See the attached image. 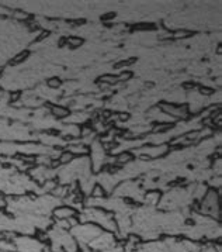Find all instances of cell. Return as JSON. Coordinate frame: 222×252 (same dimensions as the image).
<instances>
[{
    "mask_svg": "<svg viewBox=\"0 0 222 252\" xmlns=\"http://www.w3.org/2000/svg\"><path fill=\"white\" fill-rule=\"evenodd\" d=\"M75 214V212L72 210V209H65V207H62V209H58V210H55V216L58 217V219H61V220H66V219H69Z\"/></svg>",
    "mask_w": 222,
    "mask_h": 252,
    "instance_id": "6da1fadb",
    "label": "cell"
},
{
    "mask_svg": "<svg viewBox=\"0 0 222 252\" xmlns=\"http://www.w3.org/2000/svg\"><path fill=\"white\" fill-rule=\"evenodd\" d=\"M68 151L71 152L72 155H73V154H82V155H83V154H87V148H86L84 145L78 144V145H71Z\"/></svg>",
    "mask_w": 222,
    "mask_h": 252,
    "instance_id": "7a4b0ae2",
    "label": "cell"
},
{
    "mask_svg": "<svg viewBox=\"0 0 222 252\" xmlns=\"http://www.w3.org/2000/svg\"><path fill=\"white\" fill-rule=\"evenodd\" d=\"M52 113H54L55 116H58V117H66L69 111H68V109H65V107L58 106V107H54V109H52Z\"/></svg>",
    "mask_w": 222,
    "mask_h": 252,
    "instance_id": "3957f363",
    "label": "cell"
},
{
    "mask_svg": "<svg viewBox=\"0 0 222 252\" xmlns=\"http://www.w3.org/2000/svg\"><path fill=\"white\" fill-rule=\"evenodd\" d=\"M72 159H73V155H72L71 152H63L62 154V157L59 158V162H62V163H68V162H71Z\"/></svg>",
    "mask_w": 222,
    "mask_h": 252,
    "instance_id": "277c9868",
    "label": "cell"
},
{
    "mask_svg": "<svg viewBox=\"0 0 222 252\" xmlns=\"http://www.w3.org/2000/svg\"><path fill=\"white\" fill-rule=\"evenodd\" d=\"M131 159H132L131 154H121V155L118 157V159H117V161L121 162V163H124V162H130Z\"/></svg>",
    "mask_w": 222,
    "mask_h": 252,
    "instance_id": "5b68a950",
    "label": "cell"
},
{
    "mask_svg": "<svg viewBox=\"0 0 222 252\" xmlns=\"http://www.w3.org/2000/svg\"><path fill=\"white\" fill-rule=\"evenodd\" d=\"M68 44H71L72 47H78V45H81L82 40L81 38H76V37H72L68 40Z\"/></svg>",
    "mask_w": 222,
    "mask_h": 252,
    "instance_id": "8992f818",
    "label": "cell"
},
{
    "mask_svg": "<svg viewBox=\"0 0 222 252\" xmlns=\"http://www.w3.org/2000/svg\"><path fill=\"white\" fill-rule=\"evenodd\" d=\"M103 189H101L100 186H99V185H97V186H96V188H94V190H93V196H94V197H101V196H103Z\"/></svg>",
    "mask_w": 222,
    "mask_h": 252,
    "instance_id": "52a82bcc",
    "label": "cell"
},
{
    "mask_svg": "<svg viewBox=\"0 0 222 252\" xmlns=\"http://www.w3.org/2000/svg\"><path fill=\"white\" fill-rule=\"evenodd\" d=\"M189 34H190L189 31H177V32L174 34V37H176V38H180V37H182L183 38V37H187Z\"/></svg>",
    "mask_w": 222,
    "mask_h": 252,
    "instance_id": "ba28073f",
    "label": "cell"
},
{
    "mask_svg": "<svg viewBox=\"0 0 222 252\" xmlns=\"http://www.w3.org/2000/svg\"><path fill=\"white\" fill-rule=\"evenodd\" d=\"M50 85L51 86H54V88H55V86H59V81H58V79H52V81L50 82Z\"/></svg>",
    "mask_w": 222,
    "mask_h": 252,
    "instance_id": "9c48e42d",
    "label": "cell"
}]
</instances>
